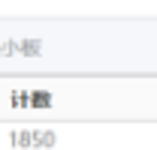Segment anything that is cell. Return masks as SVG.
I'll list each match as a JSON object with an SVG mask.
<instances>
[{
  "label": "cell",
  "mask_w": 157,
  "mask_h": 150,
  "mask_svg": "<svg viewBox=\"0 0 157 150\" xmlns=\"http://www.w3.org/2000/svg\"><path fill=\"white\" fill-rule=\"evenodd\" d=\"M0 123H157V78H0Z\"/></svg>",
  "instance_id": "obj_1"
}]
</instances>
